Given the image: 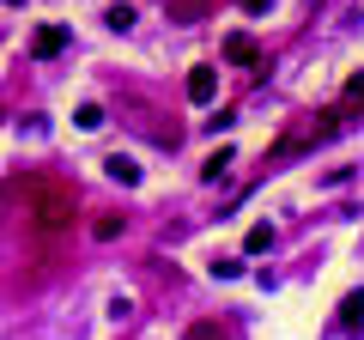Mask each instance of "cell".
Returning <instances> with one entry per match:
<instances>
[{"instance_id": "obj_1", "label": "cell", "mask_w": 364, "mask_h": 340, "mask_svg": "<svg viewBox=\"0 0 364 340\" xmlns=\"http://www.w3.org/2000/svg\"><path fill=\"white\" fill-rule=\"evenodd\" d=\"M25 213H31L37 231H67L73 213H79V195H73V183H61V176H31L25 183Z\"/></svg>"}, {"instance_id": "obj_2", "label": "cell", "mask_w": 364, "mask_h": 340, "mask_svg": "<svg viewBox=\"0 0 364 340\" xmlns=\"http://www.w3.org/2000/svg\"><path fill=\"white\" fill-rule=\"evenodd\" d=\"M182 92H188V104H213L219 97V67H188V85Z\"/></svg>"}, {"instance_id": "obj_3", "label": "cell", "mask_w": 364, "mask_h": 340, "mask_svg": "<svg viewBox=\"0 0 364 340\" xmlns=\"http://www.w3.org/2000/svg\"><path fill=\"white\" fill-rule=\"evenodd\" d=\"M225 61H237V67H261L255 37H249V31H231V37H225Z\"/></svg>"}, {"instance_id": "obj_4", "label": "cell", "mask_w": 364, "mask_h": 340, "mask_svg": "<svg viewBox=\"0 0 364 340\" xmlns=\"http://www.w3.org/2000/svg\"><path fill=\"white\" fill-rule=\"evenodd\" d=\"M61 49H67V25H43L37 37H31V55H37V61H55Z\"/></svg>"}, {"instance_id": "obj_5", "label": "cell", "mask_w": 364, "mask_h": 340, "mask_svg": "<svg viewBox=\"0 0 364 340\" xmlns=\"http://www.w3.org/2000/svg\"><path fill=\"white\" fill-rule=\"evenodd\" d=\"M104 176H109V183H122V188H134V183H140V164H134L128 152H109L104 158Z\"/></svg>"}, {"instance_id": "obj_6", "label": "cell", "mask_w": 364, "mask_h": 340, "mask_svg": "<svg viewBox=\"0 0 364 340\" xmlns=\"http://www.w3.org/2000/svg\"><path fill=\"white\" fill-rule=\"evenodd\" d=\"M364 328V292H346L340 298V334H358Z\"/></svg>"}, {"instance_id": "obj_7", "label": "cell", "mask_w": 364, "mask_h": 340, "mask_svg": "<svg viewBox=\"0 0 364 340\" xmlns=\"http://www.w3.org/2000/svg\"><path fill=\"white\" fill-rule=\"evenodd\" d=\"M231 164H237V152H231V146H219V152H213L207 164H200V183H219V176H225Z\"/></svg>"}, {"instance_id": "obj_8", "label": "cell", "mask_w": 364, "mask_h": 340, "mask_svg": "<svg viewBox=\"0 0 364 340\" xmlns=\"http://www.w3.org/2000/svg\"><path fill=\"white\" fill-rule=\"evenodd\" d=\"M170 18L176 25H200L207 18V0H170Z\"/></svg>"}, {"instance_id": "obj_9", "label": "cell", "mask_w": 364, "mask_h": 340, "mask_svg": "<svg viewBox=\"0 0 364 340\" xmlns=\"http://www.w3.org/2000/svg\"><path fill=\"white\" fill-rule=\"evenodd\" d=\"M243 249H249V255H261V249H273V225H249Z\"/></svg>"}, {"instance_id": "obj_10", "label": "cell", "mask_w": 364, "mask_h": 340, "mask_svg": "<svg viewBox=\"0 0 364 340\" xmlns=\"http://www.w3.org/2000/svg\"><path fill=\"white\" fill-rule=\"evenodd\" d=\"M91 237H97V243H109V237H122V219H116V213H104V219L91 225Z\"/></svg>"}, {"instance_id": "obj_11", "label": "cell", "mask_w": 364, "mask_h": 340, "mask_svg": "<svg viewBox=\"0 0 364 340\" xmlns=\"http://www.w3.org/2000/svg\"><path fill=\"white\" fill-rule=\"evenodd\" d=\"M364 104V73H352L346 79V97H340V110H358Z\"/></svg>"}, {"instance_id": "obj_12", "label": "cell", "mask_w": 364, "mask_h": 340, "mask_svg": "<svg viewBox=\"0 0 364 340\" xmlns=\"http://www.w3.org/2000/svg\"><path fill=\"white\" fill-rule=\"evenodd\" d=\"M73 122H79V128H104V110H97V104H79Z\"/></svg>"}, {"instance_id": "obj_13", "label": "cell", "mask_w": 364, "mask_h": 340, "mask_svg": "<svg viewBox=\"0 0 364 340\" xmlns=\"http://www.w3.org/2000/svg\"><path fill=\"white\" fill-rule=\"evenodd\" d=\"M104 18H109V31H134V6H109Z\"/></svg>"}, {"instance_id": "obj_14", "label": "cell", "mask_w": 364, "mask_h": 340, "mask_svg": "<svg viewBox=\"0 0 364 340\" xmlns=\"http://www.w3.org/2000/svg\"><path fill=\"white\" fill-rule=\"evenodd\" d=\"M188 340H225V328L219 322H195V328H188Z\"/></svg>"}, {"instance_id": "obj_15", "label": "cell", "mask_w": 364, "mask_h": 340, "mask_svg": "<svg viewBox=\"0 0 364 340\" xmlns=\"http://www.w3.org/2000/svg\"><path fill=\"white\" fill-rule=\"evenodd\" d=\"M237 6H243V13H267V0H237Z\"/></svg>"}, {"instance_id": "obj_16", "label": "cell", "mask_w": 364, "mask_h": 340, "mask_svg": "<svg viewBox=\"0 0 364 340\" xmlns=\"http://www.w3.org/2000/svg\"><path fill=\"white\" fill-rule=\"evenodd\" d=\"M6 6H18V0H6Z\"/></svg>"}]
</instances>
